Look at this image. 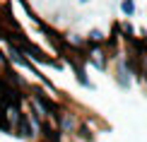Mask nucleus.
Here are the masks:
<instances>
[{
  "label": "nucleus",
  "instance_id": "nucleus-1",
  "mask_svg": "<svg viewBox=\"0 0 147 142\" xmlns=\"http://www.w3.org/2000/svg\"><path fill=\"white\" fill-rule=\"evenodd\" d=\"M89 60L99 67V70L106 67V63H104V51H101V48H92V51H89Z\"/></svg>",
  "mask_w": 147,
  "mask_h": 142
},
{
  "label": "nucleus",
  "instance_id": "nucleus-4",
  "mask_svg": "<svg viewBox=\"0 0 147 142\" xmlns=\"http://www.w3.org/2000/svg\"><path fill=\"white\" fill-rule=\"evenodd\" d=\"M121 10H123V15H135V3H133V0H123V3H121Z\"/></svg>",
  "mask_w": 147,
  "mask_h": 142
},
{
  "label": "nucleus",
  "instance_id": "nucleus-6",
  "mask_svg": "<svg viewBox=\"0 0 147 142\" xmlns=\"http://www.w3.org/2000/svg\"><path fill=\"white\" fill-rule=\"evenodd\" d=\"M145 75H147V53H145Z\"/></svg>",
  "mask_w": 147,
  "mask_h": 142
},
{
  "label": "nucleus",
  "instance_id": "nucleus-5",
  "mask_svg": "<svg viewBox=\"0 0 147 142\" xmlns=\"http://www.w3.org/2000/svg\"><path fill=\"white\" fill-rule=\"evenodd\" d=\"M89 41H94V44H99V41H101V32H96V29H94V32L89 34Z\"/></svg>",
  "mask_w": 147,
  "mask_h": 142
},
{
  "label": "nucleus",
  "instance_id": "nucleus-2",
  "mask_svg": "<svg viewBox=\"0 0 147 142\" xmlns=\"http://www.w3.org/2000/svg\"><path fill=\"white\" fill-rule=\"evenodd\" d=\"M60 120H63V133H70L75 128V120H72L70 113H60Z\"/></svg>",
  "mask_w": 147,
  "mask_h": 142
},
{
  "label": "nucleus",
  "instance_id": "nucleus-3",
  "mask_svg": "<svg viewBox=\"0 0 147 142\" xmlns=\"http://www.w3.org/2000/svg\"><path fill=\"white\" fill-rule=\"evenodd\" d=\"M118 82H121V87H128L130 84V79L125 77V63H118Z\"/></svg>",
  "mask_w": 147,
  "mask_h": 142
}]
</instances>
